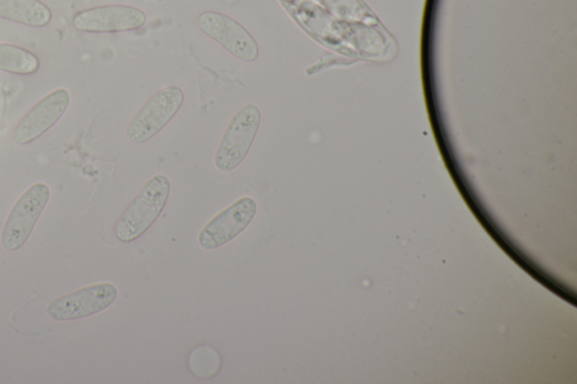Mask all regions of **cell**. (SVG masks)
Returning <instances> with one entry per match:
<instances>
[{
    "mask_svg": "<svg viewBox=\"0 0 577 384\" xmlns=\"http://www.w3.org/2000/svg\"><path fill=\"white\" fill-rule=\"evenodd\" d=\"M146 21V14L140 9L109 6L78 13L73 19V25L86 33H119L140 30Z\"/></svg>",
    "mask_w": 577,
    "mask_h": 384,
    "instance_id": "9",
    "label": "cell"
},
{
    "mask_svg": "<svg viewBox=\"0 0 577 384\" xmlns=\"http://www.w3.org/2000/svg\"><path fill=\"white\" fill-rule=\"evenodd\" d=\"M50 199V189L37 183L24 191L13 207L3 231L2 241L9 251L19 250L31 236Z\"/></svg>",
    "mask_w": 577,
    "mask_h": 384,
    "instance_id": "4",
    "label": "cell"
},
{
    "mask_svg": "<svg viewBox=\"0 0 577 384\" xmlns=\"http://www.w3.org/2000/svg\"><path fill=\"white\" fill-rule=\"evenodd\" d=\"M184 94L176 86H168L153 95L127 126L126 136L136 145H143L161 133L178 113Z\"/></svg>",
    "mask_w": 577,
    "mask_h": 384,
    "instance_id": "3",
    "label": "cell"
},
{
    "mask_svg": "<svg viewBox=\"0 0 577 384\" xmlns=\"http://www.w3.org/2000/svg\"><path fill=\"white\" fill-rule=\"evenodd\" d=\"M169 194V179L164 175L153 176L119 219L116 238L125 243L141 238L164 211Z\"/></svg>",
    "mask_w": 577,
    "mask_h": 384,
    "instance_id": "1",
    "label": "cell"
},
{
    "mask_svg": "<svg viewBox=\"0 0 577 384\" xmlns=\"http://www.w3.org/2000/svg\"><path fill=\"white\" fill-rule=\"evenodd\" d=\"M258 214V204L244 197L212 219L199 233L204 249L214 250L234 240Z\"/></svg>",
    "mask_w": 577,
    "mask_h": 384,
    "instance_id": "6",
    "label": "cell"
},
{
    "mask_svg": "<svg viewBox=\"0 0 577 384\" xmlns=\"http://www.w3.org/2000/svg\"><path fill=\"white\" fill-rule=\"evenodd\" d=\"M261 118V111L255 105H245L234 115L215 155L220 172H233L243 163L259 133Z\"/></svg>",
    "mask_w": 577,
    "mask_h": 384,
    "instance_id": "2",
    "label": "cell"
},
{
    "mask_svg": "<svg viewBox=\"0 0 577 384\" xmlns=\"http://www.w3.org/2000/svg\"><path fill=\"white\" fill-rule=\"evenodd\" d=\"M116 298L117 290L113 284H94L52 300L48 313L59 322L83 319L107 309Z\"/></svg>",
    "mask_w": 577,
    "mask_h": 384,
    "instance_id": "5",
    "label": "cell"
},
{
    "mask_svg": "<svg viewBox=\"0 0 577 384\" xmlns=\"http://www.w3.org/2000/svg\"><path fill=\"white\" fill-rule=\"evenodd\" d=\"M70 103V92L63 89L42 97L16 127L14 142L25 146L43 136L66 113Z\"/></svg>",
    "mask_w": 577,
    "mask_h": 384,
    "instance_id": "7",
    "label": "cell"
},
{
    "mask_svg": "<svg viewBox=\"0 0 577 384\" xmlns=\"http://www.w3.org/2000/svg\"><path fill=\"white\" fill-rule=\"evenodd\" d=\"M0 19L31 28H44L52 12L41 0H0Z\"/></svg>",
    "mask_w": 577,
    "mask_h": 384,
    "instance_id": "10",
    "label": "cell"
},
{
    "mask_svg": "<svg viewBox=\"0 0 577 384\" xmlns=\"http://www.w3.org/2000/svg\"><path fill=\"white\" fill-rule=\"evenodd\" d=\"M199 29L239 60L250 62L258 59V42L234 19L216 12L199 17Z\"/></svg>",
    "mask_w": 577,
    "mask_h": 384,
    "instance_id": "8",
    "label": "cell"
},
{
    "mask_svg": "<svg viewBox=\"0 0 577 384\" xmlns=\"http://www.w3.org/2000/svg\"><path fill=\"white\" fill-rule=\"evenodd\" d=\"M40 69L39 58L14 44L0 43V71L16 75H33Z\"/></svg>",
    "mask_w": 577,
    "mask_h": 384,
    "instance_id": "11",
    "label": "cell"
}]
</instances>
